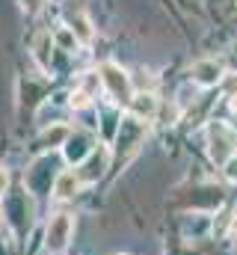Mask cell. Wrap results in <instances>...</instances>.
I'll return each instance as SVG.
<instances>
[{
  "mask_svg": "<svg viewBox=\"0 0 237 255\" xmlns=\"http://www.w3.org/2000/svg\"><path fill=\"white\" fill-rule=\"evenodd\" d=\"M208 154L220 166H226L232 157H237V130H232L223 122H214L208 128Z\"/></svg>",
  "mask_w": 237,
  "mask_h": 255,
  "instance_id": "1",
  "label": "cell"
},
{
  "mask_svg": "<svg viewBox=\"0 0 237 255\" xmlns=\"http://www.w3.org/2000/svg\"><path fill=\"white\" fill-rule=\"evenodd\" d=\"M98 74H101V83H104V89H107V95L116 101V104H130L133 101V86H130V77H127V71L124 68H118L116 63H104L98 68Z\"/></svg>",
  "mask_w": 237,
  "mask_h": 255,
  "instance_id": "2",
  "label": "cell"
},
{
  "mask_svg": "<svg viewBox=\"0 0 237 255\" xmlns=\"http://www.w3.org/2000/svg\"><path fill=\"white\" fill-rule=\"evenodd\" d=\"M71 235H74V214L59 211V214H54V217L48 220V229H45V247H48L51 253H62V250L68 247Z\"/></svg>",
  "mask_w": 237,
  "mask_h": 255,
  "instance_id": "3",
  "label": "cell"
},
{
  "mask_svg": "<svg viewBox=\"0 0 237 255\" xmlns=\"http://www.w3.org/2000/svg\"><path fill=\"white\" fill-rule=\"evenodd\" d=\"M107 163H110V151L104 148V145H98L74 172H77V178L83 181V184H95L101 175H104V169H107Z\"/></svg>",
  "mask_w": 237,
  "mask_h": 255,
  "instance_id": "4",
  "label": "cell"
},
{
  "mask_svg": "<svg viewBox=\"0 0 237 255\" xmlns=\"http://www.w3.org/2000/svg\"><path fill=\"white\" fill-rule=\"evenodd\" d=\"M62 148H65V157L80 166V163L95 151V139H92L89 130H71V136H68V142H65Z\"/></svg>",
  "mask_w": 237,
  "mask_h": 255,
  "instance_id": "5",
  "label": "cell"
},
{
  "mask_svg": "<svg viewBox=\"0 0 237 255\" xmlns=\"http://www.w3.org/2000/svg\"><path fill=\"white\" fill-rule=\"evenodd\" d=\"M190 74H193V80L199 83V86H205V89H211V86H217V83H223V65L217 63V60H199V63L190 68Z\"/></svg>",
  "mask_w": 237,
  "mask_h": 255,
  "instance_id": "6",
  "label": "cell"
},
{
  "mask_svg": "<svg viewBox=\"0 0 237 255\" xmlns=\"http://www.w3.org/2000/svg\"><path fill=\"white\" fill-rule=\"evenodd\" d=\"M80 187H83V181L77 178V172H71V169H65V172H59L57 178H54V196L57 199H74L77 193H80Z\"/></svg>",
  "mask_w": 237,
  "mask_h": 255,
  "instance_id": "7",
  "label": "cell"
},
{
  "mask_svg": "<svg viewBox=\"0 0 237 255\" xmlns=\"http://www.w3.org/2000/svg\"><path fill=\"white\" fill-rule=\"evenodd\" d=\"M127 107H130V113H133L136 119H145V122H148V119L157 113V98H154L151 92H136Z\"/></svg>",
  "mask_w": 237,
  "mask_h": 255,
  "instance_id": "8",
  "label": "cell"
},
{
  "mask_svg": "<svg viewBox=\"0 0 237 255\" xmlns=\"http://www.w3.org/2000/svg\"><path fill=\"white\" fill-rule=\"evenodd\" d=\"M68 136H71V128L68 125H54L39 136V148H59V145L68 142Z\"/></svg>",
  "mask_w": 237,
  "mask_h": 255,
  "instance_id": "9",
  "label": "cell"
},
{
  "mask_svg": "<svg viewBox=\"0 0 237 255\" xmlns=\"http://www.w3.org/2000/svg\"><path fill=\"white\" fill-rule=\"evenodd\" d=\"M68 30H71V33L77 36V42H83V45H89V42L95 39V30H92V24H89L86 15H71Z\"/></svg>",
  "mask_w": 237,
  "mask_h": 255,
  "instance_id": "10",
  "label": "cell"
},
{
  "mask_svg": "<svg viewBox=\"0 0 237 255\" xmlns=\"http://www.w3.org/2000/svg\"><path fill=\"white\" fill-rule=\"evenodd\" d=\"M57 45L62 48V51H74V48H77V36H74L68 27H62V30L57 33Z\"/></svg>",
  "mask_w": 237,
  "mask_h": 255,
  "instance_id": "11",
  "label": "cell"
},
{
  "mask_svg": "<svg viewBox=\"0 0 237 255\" xmlns=\"http://www.w3.org/2000/svg\"><path fill=\"white\" fill-rule=\"evenodd\" d=\"M48 45H51V36H39V42H36V60L42 68H48Z\"/></svg>",
  "mask_w": 237,
  "mask_h": 255,
  "instance_id": "12",
  "label": "cell"
},
{
  "mask_svg": "<svg viewBox=\"0 0 237 255\" xmlns=\"http://www.w3.org/2000/svg\"><path fill=\"white\" fill-rule=\"evenodd\" d=\"M68 104H71L74 110H83V107H89V104H92V98H89L86 92H80V89H74V92H71V101H68Z\"/></svg>",
  "mask_w": 237,
  "mask_h": 255,
  "instance_id": "13",
  "label": "cell"
},
{
  "mask_svg": "<svg viewBox=\"0 0 237 255\" xmlns=\"http://www.w3.org/2000/svg\"><path fill=\"white\" fill-rule=\"evenodd\" d=\"M21 6H24V12H27V15H36V12L45 6V0H21Z\"/></svg>",
  "mask_w": 237,
  "mask_h": 255,
  "instance_id": "14",
  "label": "cell"
},
{
  "mask_svg": "<svg viewBox=\"0 0 237 255\" xmlns=\"http://www.w3.org/2000/svg\"><path fill=\"white\" fill-rule=\"evenodd\" d=\"M223 86H226L229 98H232V95H237V74H226V77H223Z\"/></svg>",
  "mask_w": 237,
  "mask_h": 255,
  "instance_id": "15",
  "label": "cell"
},
{
  "mask_svg": "<svg viewBox=\"0 0 237 255\" xmlns=\"http://www.w3.org/2000/svg\"><path fill=\"white\" fill-rule=\"evenodd\" d=\"M226 175H229L232 184H237V157H232V160L226 163Z\"/></svg>",
  "mask_w": 237,
  "mask_h": 255,
  "instance_id": "16",
  "label": "cell"
},
{
  "mask_svg": "<svg viewBox=\"0 0 237 255\" xmlns=\"http://www.w3.org/2000/svg\"><path fill=\"white\" fill-rule=\"evenodd\" d=\"M6 187H9V175H6V169L0 166V199H3V193H6Z\"/></svg>",
  "mask_w": 237,
  "mask_h": 255,
  "instance_id": "17",
  "label": "cell"
},
{
  "mask_svg": "<svg viewBox=\"0 0 237 255\" xmlns=\"http://www.w3.org/2000/svg\"><path fill=\"white\" fill-rule=\"evenodd\" d=\"M232 235H235V238H237V217H235V220H232Z\"/></svg>",
  "mask_w": 237,
  "mask_h": 255,
  "instance_id": "18",
  "label": "cell"
},
{
  "mask_svg": "<svg viewBox=\"0 0 237 255\" xmlns=\"http://www.w3.org/2000/svg\"><path fill=\"white\" fill-rule=\"evenodd\" d=\"M232 110L237 113V95H232Z\"/></svg>",
  "mask_w": 237,
  "mask_h": 255,
  "instance_id": "19",
  "label": "cell"
},
{
  "mask_svg": "<svg viewBox=\"0 0 237 255\" xmlns=\"http://www.w3.org/2000/svg\"><path fill=\"white\" fill-rule=\"evenodd\" d=\"M0 226H3V208H0Z\"/></svg>",
  "mask_w": 237,
  "mask_h": 255,
  "instance_id": "20",
  "label": "cell"
}]
</instances>
